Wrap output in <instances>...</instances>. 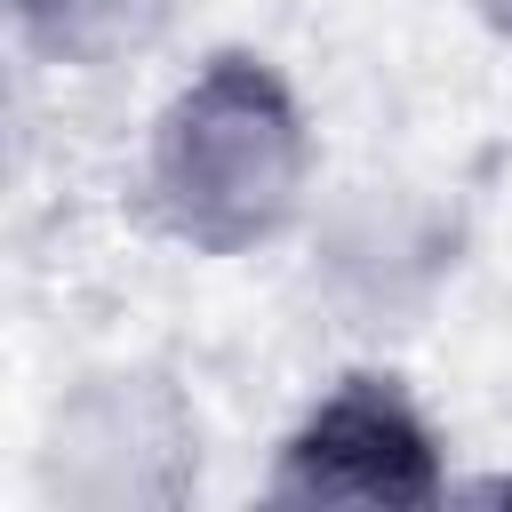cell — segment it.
Listing matches in <instances>:
<instances>
[{
	"label": "cell",
	"mask_w": 512,
	"mask_h": 512,
	"mask_svg": "<svg viewBox=\"0 0 512 512\" xmlns=\"http://www.w3.org/2000/svg\"><path fill=\"white\" fill-rule=\"evenodd\" d=\"M160 176L192 232L248 240L256 224L280 216V200L296 184V128L256 72H216L184 96Z\"/></svg>",
	"instance_id": "obj_1"
},
{
	"label": "cell",
	"mask_w": 512,
	"mask_h": 512,
	"mask_svg": "<svg viewBox=\"0 0 512 512\" xmlns=\"http://www.w3.org/2000/svg\"><path fill=\"white\" fill-rule=\"evenodd\" d=\"M488 16H504V24H512V0H488Z\"/></svg>",
	"instance_id": "obj_2"
}]
</instances>
